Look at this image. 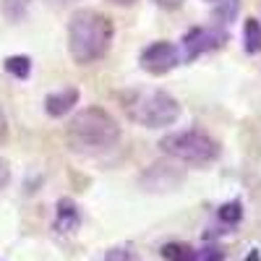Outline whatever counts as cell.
<instances>
[{"mask_svg": "<svg viewBox=\"0 0 261 261\" xmlns=\"http://www.w3.org/2000/svg\"><path fill=\"white\" fill-rule=\"evenodd\" d=\"M120 141V123L105 107L89 105L79 110L65 125V146L73 154L97 157L115 149Z\"/></svg>", "mask_w": 261, "mask_h": 261, "instance_id": "cell-1", "label": "cell"}, {"mask_svg": "<svg viewBox=\"0 0 261 261\" xmlns=\"http://www.w3.org/2000/svg\"><path fill=\"white\" fill-rule=\"evenodd\" d=\"M115 24L110 16L94 8L73 11L68 18V53L79 65H92L102 60L113 47Z\"/></svg>", "mask_w": 261, "mask_h": 261, "instance_id": "cell-2", "label": "cell"}, {"mask_svg": "<svg viewBox=\"0 0 261 261\" xmlns=\"http://www.w3.org/2000/svg\"><path fill=\"white\" fill-rule=\"evenodd\" d=\"M120 102L125 118L141 128H167L180 118V102L165 89H130Z\"/></svg>", "mask_w": 261, "mask_h": 261, "instance_id": "cell-3", "label": "cell"}, {"mask_svg": "<svg viewBox=\"0 0 261 261\" xmlns=\"http://www.w3.org/2000/svg\"><path fill=\"white\" fill-rule=\"evenodd\" d=\"M160 149L167 157L180 160L186 165H196L204 167L212 165L217 157H220V141L214 136H209L201 128H186V130H172V134L160 139Z\"/></svg>", "mask_w": 261, "mask_h": 261, "instance_id": "cell-4", "label": "cell"}, {"mask_svg": "<svg viewBox=\"0 0 261 261\" xmlns=\"http://www.w3.org/2000/svg\"><path fill=\"white\" fill-rule=\"evenodd\" d=\"M227 42V32L220 27H193L191 32L183 34L180 39V58L186 63L196 60L204 53H214V50H222Z\"/></svg>", "mask_w": 261, "mask_h": 261, "instance_id": "cell-5", "label": "cell"}, {"mask_svg": "<svg viewBox=\"0 0 261 261\" xmlns=\"http://www.w3.org/2000/svg\"><path fill=\"white\" fill-rule=\"evenodd\" d=\"M178 63H180L178 45L165 42V39L146 45L141 50V55H139V65H141L146 73H151V76H165V73H170L172 68H175Z\"/></svg>", "mask_w": 261, "mask_h": 261, "instance_id": "cell-6", "label": "cell"}, {"mask_svg": "<svg viewBox=\"0 0 261 261\" xmlns=\"http://www.w3.org/2000/svg\"><path fill=\"white\" fill-rule=\"evenodd\" d=\"M79 89L76 86H63V89L58 92H50L45 97V113L50 118H63V115H68L73 107L79 105Z\"/></svg>", "mask_w": 261, "mask_h": 261, "instance_id": "cell-7", "label": "cell"}, {"mask_svg": "<svg viewBox=\"0 0 261 261\" xmlns=\"http://www.w3.org/2000/svg\"><path fill=\"white\" fill-rule=\"evenodd\" d=\"M79 227H81V212H79L76 201L68 199V196L58 199V204H55V230L60 235H71Z\"/></svg>", "mask_w": 261, "mask_h": 261, "instance_id": "cell-8", "label": "cell"}, {"mask_svg": "<svg viewBox=\"0 0 261 261\" xmlns=\"http://www.w3.org/2000/svg\"><path fill=\"white\" fill-rule=\"evenodd\" d=\"M243 50L248 55L261 53V24H258V18H248L243 24Z\"/></svg>", "mask_w": 261, "mask_h": 261, "instance_id": "cell-9", "label": "cell"}, {"mask_svg": "<svg viewBox=\"0 0 261 261\" xmlns=\"http://www.w3.org/2000/svg\"><path fill=\"white\" fill-rule=\"evenodd\" d=\"M3 68H6V73H11L13 79H29V73H32V58L29 55H8L6 58V63H3Z\"/></svg>", "mask_w": 261, "mask_h": 261, "instance_id": "cell-10", "label": "cell"}, {"mask_svg": "<svg viewBox=\"0 0 261 261\" xmlns=\"http://www.w3.org/2000/svg\"><path fill=\"white\" fill-rule=\"evenodd\" d=\"M217 217H220V222H225L227 227H235L238 222L243 220V201L241 199L225 201L220 209H217Z\"/></svg>", "mask_w": 261, "mask_h": 261, "instance_id": "cell-11", "label": "cell"}, {"mask_svg": "<svg viewBox=\"0 0 261 261\" xmlns=\"http://www.w3.org/2000/svg\"><path fill=\"white\" fill-rule=\"evenodd\" d=\"M193 248L188 243H165L162 246V258L167 261H191Z\"/></svg>", "mask_w": 261, "mask_h": 261, "instance_id": "cell-12", "label": "cell"}, {"mask_svg": "<svg viewBox=\"0 0 261 261\" xmlns=\"http://www.w3.org/2000/svg\"><path fill=\"white\" fill-rule=\"evenodd\" d=\"M238 11H241V0H220V6L214 11V18L220 24H227V21H232L238 16Z\"/></svg>", "mask_w": 261, "mask_h": 261, "instance_id": "cell-13", "label": "cell"}, {"mask_svg": "<svg viewBox=\"0 0 261 261\" xmlns=\"http://www.w3.org/2000/svg\"><path fill=\"white\" fill-rule=\"evenodd\" d=\"M29 8V0H3V13L8 21H21L27 16Z\"/></svg>", "mask_w": 261, "mask_h": 261, "instance_id": "cell-14", "label": "cell"}, {"mask_svg": "<svg viewBox=\"0 0 261 261\" xmlns=\"http://www.w3.org/2000/svg\"><path fill=\"white\" fill-rule=\"evenodd\" d=\"M191 261H225V251L220 246H204L199 251H193Z\"/></svg>", "mask_w": 261, "mask_h": 261, "instance_id": "cell-15", "label": "cell"}, {"mask_svg": "<svg viewBox=\"0 0 261 261\" xmlns=\"http://www.w3.org/2000/svg\"><path fill=\"white\" fill-rule=\"evenodd\" d=\"M105 261H139V256L134 251H128V248H113L105 256Z\"/></svg>", "mask_w": 261, "mask_h": 261, "instance_id": "cell-16", "label": "cell"}, {"mask_svg": "<svg viewBox=\"0 0 261 261\" xmlns=\"http://www.w3.org/2000/svg\"><path fill=\"white\" fill-rule=\"evenodd\" d=\"M8 180H11V165L6 157H0V191L8 186Z\"/></svg>", "mask_w": 261, "mask_h": 261, "instance_id": "cell-17", "label": "cell"}, {"mask_svg": "<svg viewBox=\"0 0 261 261\" xmlns=\"http://www.w3.org/2000/svg\"><path fill=\"white\" fill-rule=\"evenodd\" d=\"M154 3L160 6V8H167V11H175V8H180L186 0H154Z\"/></svg>", "mask_w": 261, "mask_h": 261, "instance_id": "cell-18", "label": "cell"}, {"mask_svg": "<svg viewBox=\"0 0 261 261\" xmlns=\"http://www.w3.org/2000/svg\"><path fill=\"white\" fill-rule=\"evenodd\" d=\"M6 139H8V120H6L3 107H0V144H3Z\"/></svg>", "mask_w": 261, "mask_h": 261, "instance_id": "cell-19", "label": "cell"}, {"mask_svg": "<svg viewBox=\"0 0 261 261\" xmlns=\"http://www.w3.org/2000/svg\"><path fill=\"white\" fill-rule=\"evenodd\" d=\"M110 3H115V6H134L136 0H110Z\"/></svg>", "mask_w": 261, "mask_h": 261, "instance_id": "cell-20", "label": "cell"}, {"mask_svg": "<svg viewBox=\"0 0 261 261\" xmlns=\"http://www.w3.org/2000/svg\"><path fill=\"white\" fill-rule=\"evenodd\" d=\"M243 261H258V251H251V256H246Z\"/></svg>", "mask_w": 261, "mask_h": 261, "instance_id": "cell-21", "label": "cell"}, {"mask_svg": "<svg viewBox=\"0 0 261 261\" xmlns=\"http://www.w3.org/2000/svg\"><path fill=\"white\" fill-rule=\"evenodd\" d=\"M206 3H220V0H206Z\"/></svg>", "mask_w": 261, "mask_h": 261, "instance_id": "cell-22", "label": "cell"}]
</instances>
